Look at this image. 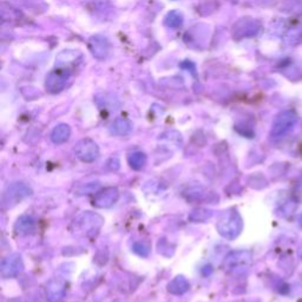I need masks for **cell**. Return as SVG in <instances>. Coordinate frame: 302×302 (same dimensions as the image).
I'll return each mask as SVG.
<instances>
[{
	"label": "cell",
	"mask_w": 302,
	"mask_h": 302,
	"mask_svg": "<svg viewBox=\"0 0 302 302\" xmlns=\"http://www.w3.org/2000/svg\"><path fill=\"white\" fill-rule=\"evenodd\" d=\"M218 234L226 240H235L243 228L242 217L236 210H226L219 217L217 224Z\"/></svg>",
	"instance_id": "obj_1"
},
{
	"label": "cell",
	"mask_w": 302,
	"mask_h": 302,
	"mask_svg": "<svg viewBox=\"0 0 302 302\" xmlns=\"http://www.w3.org/2000/svg\"><path fill=\"white\" fill-rule=\"evenodd\" d=\"M297 123V115L291 110H286V111L280 112L274 119L272 130H270V137L274 139L281 138L284 135H287L291 129L294 128Z\"/></svg>",
	"instance_id": "obj_2"
},
{
	"label": "cell",
	"mask_w": 302,
	"mask_h": 302,
	"mask_svg": "<svg viewBox=\"0 0 302 302\" xmlns=\"http://www.w3.org/2000/svg\"><path fill=\"white\" fill-rule=\"evenodd\" d=\"M103 219L101 216L94 212L87 211L78 216L74 219L73 224L76 226V231L85 236H94L98 233L101 226L103 225Z\"/></svg>",
	"instance_id": "obj_3"
},
{
	"label": "cell",
	"mask_w": 302,
	"mask_h": 302,
	"mask_svg": "<svg viewBox=\"0 0 302 302\" xmlns=\"http://www.w3.org/2000/svg\"><path fill=\"white\" fill-rule=\"evenodd\" d=\"M252 263V254L246 250H239V252H233L225 257L224 268L228 272H243Z\"/></svg>",
	"instance_id": "obj_4"
},
{
	"label": "cell",
	"mask_w": 302,
	"mask_h": 302,
	"mask_svg": "<svg viewBox=\"0 0 302 302\" xmlns=\"http://www.w3.org/2000/svg\"><path fill=\"white\" fill-rule=\"evenodd\" d=\"M74 154L84 163H92L98 159L99 147L91 138H83L74 145Z\"/></svg>",
	"instance_id": "obj_5"
},
{
	"label": "cell",
	"mask_w": 302,
	"mask_h": 302,
	"mask_svg": "<svg viewBox=\"0 0 302 302\" xmlns=\"http://www.w3.org/2000/svg\"><path fill=\"white\" fill-rule=\"evenodd\" d=\"M261 30V23L253 18H242L233 27V36L236 39L255 37Z\"/></svg>",
	"instance_id": "obj_6"
},
{
	"label": "cell",
	"mask_w": 302,
	"mask_h": 302,
	"mask_svg": "<svg viewBox=\"0 0 302 302\" xmlns=\"http://www.w3.org/2000/svg\"><path fill=\"white\" fill-rule=\"evenodd\" d=\"M68 77H70V72L66 71V68L59 67V70L50 72L45 81V88L47 92L53 95L59 94L66 88Z\"/></svg>",
	"instance_id": "obj_7"
},
{
	"label": "cell",
	"mask_w": 302,
	"mask_h": 302,
	"mask_svg": "<svg viewBox=\"0 0 302 302\" xmlns=\"http://www.w3.org/2000/svg\"><path fill=\"white\" fill-rule=\"evenodd\" d=\"M31 195V189L27 185L23 183H15L6 189V191L3 195V204L4 207H13L24 198Z\"/></svg>",
	"instance_id": "obj_8"
},
{
	"label": "cell",
	"mask_w": 302,
	"mask_h": 302,
	"mask_svg": "<svg viewBox=\"0 0 302 302\" xmlns=\"http://www.w3.org/2000/svg\"><path fill=\"white\" fill-rule=\"evenodd\" d=\"M24 270V262L23 257L19 254H11L6 256L2 262L0 267V275L4 279H13L17 277Z\"/></svg>",
	"instance_id": "obj_9"
},
{
	"label": "cell",
	"mask_w": 302,
	"mask_h": 302,
	"mask_svg": "<svg viewBox=\"0 0 302 302\" xmlns=\"http://www.w3.org/2000/svg\"><path fill=\"white\" fill-rule=\"evenodd\" d=\"M118 198H119V191L117 188L106 187L95 195L92 204H94L96 208H99V209L110 208L118 201Z\"/></svg>",
	"instance_id": "obj_10"
},
{
	"label": "cell",
	"mask_w": 302,
	"mask_h": 302,
	"mask_svg": "<svg viewBox=\"0 0 302 302\" xmlns=\"http://www.w3.org/2000/svg\"><path fill=\"white\" fill-rule=\"evenodd\" d=\"M66 291V282L61 279H51L46 284V300L49 302H59Z\"/></svg>",
	"instance_id": "obj_11"
},
{
	"label": "cell",
	"mask_w": 302,
	"mask_h": 302,
	"mask_svg": "<svg viewBox=\"0 0 302 302\" xmlns=\"http://www.w3.org/2000/svg\"><path fill=\"white\" fill-rule=\"evenodd\" d=\"M89 49H90L92 56H95L97 59H104L109 53L110 44L105 37L97 34L89 39Z\"/></svg>",
	"instance_id": "obj_12"
},
{
	"label": "cell",
	"mask_w": 302,
	"mask_h": 302,
	"mask_svg": "<svg viewBox=\"0 0 302 302\" xmlns=\"http://www.w3.org/2000/svg\"><path fill=\"white\" fill-rule=\"evenodd\" d=\"M36 231V222L32 216L23 215L17 219L15 224V232L17 235L20 236H27L33 234Z\"/></svg>",
	"instance_id": "obj_13"
},
{
	"label": "cell",
	"mask_w": 302,
	"mask_h": 302,
	"mask_svg": "<svg viewBox=\"0 0 302 302\" xmlns=\"http://www.w3.org/2000/svg\"><path fill=\"white\" fill-rule=\"evenodd\" d=\"M81 57H82V53L80 51L64 50L57 56L56 64L58 65V67L66 68V66H68L70 64H73L74 61L80 60Z\"/></svg>",
	"instance_id": "obj_14"
},
{
	"label": "cell",
	"mask_w": 302,
	"mask_h": 302,
	"mask_svg": "<svg viewBox=\"0 0 302 302\" xmlns=\"http://www.w3.org/2000/svg\"><path fill=\"white\" fill-rule=\"evenodd\" d=\"M189 288H190V283L184 276H176L168 284V290L174 295H183L189 290Z\"/></svg>",
	"instance_id": "obj_15"
},
{
	"label": "cell",
	"mask_w": 302,
	"mask_h": 302,
	"mask_svg": "<svg viewBox=\"0 0 302 302\" xmlns=\"http://www.w3.org/2000/svg\"><path fill=\"white\" fill-rule=\"evenodd\" d=\"M71 136V129L67 124H58L51 132V139L54 144H64Z\"/></svg>",
	"instance_id": "obj_16"
},
{
	"label": "cell",
	"mask_w": 302,
	"mask_h": 302,
	"mask_svg": "<svg viewBox=\"0 0 302 302\" xmlns=\"http://www.w3.org/2000/svg\"><path fill=\"white\" fill-rule=\"evenodd\" d=\"M132 130L131 122L128 121L126 118H117L113 121L110 126V131L116 136H125L129 135Z\"/></svg>",
	"instance_id": "obj_17"
},
{
	"label": "cell",
	"mask_w": 302,
	"mask_h": 302,
	"mask_svg": "<svg viewBox=\"0 0 302 302\" xmlns=\"http://www.w3.org/2000/svg\"><path fill=\"white\" fill-rule=\"evenodd\" d=\"M212 216V210L207 208H196L194 210H191L190 214H189L188 218L189 221L194 222V223H203L207 222L208 219H210Z\"/></svg>",
	"instance_id": "obj_18"
},
{
	"label": "cell",
	"mask_w": 302,
	"mask_h": 302,
	"mask_svg": "<svg viewBox=\"0 0 302 302\" xmlns=\"http://www.w3.org/2000/svg\"><path fill=\"white\" fill-rule=\"evenodd\" d=\"M128 163L133 170H142L146 164V156L142 151H135L128 156Z\"/></svg>",
	"instance_id": "obj_19"
},
{
	"label": "cell",
	"mask_w": 302,
	"mask_h": 302,
	"mask_svg": "<svg viewBox=\"0 0 302 302\" xmlns=\"http://www.w3.org/2000/svg\"><path fill=\"white\" fill-rule=\"evenodd\" d=\"M164 25L169 29H178L183 25V15L180 11H170L164 18Z\"/></svg>",
	"instance_id": "obj_20"
},
{
	"label": "cell",
	"mask_w": 302,
	"mask_h": 302,
	"mask_svg": "<svg viewBox=\"0 0 302 302\" xmlns=\"http://www.w3.org/2000/svg\"><path fill=\"white\" fill-rule=\"evenodd\" d=\"M99 187V183L98 182H92V183H88L85 187H82L77 190V195H90L94 193V191L96 190Z\"/></svg>",
	"instance_id": "obj_21"
},
{
	"label": "cell",
	"mask_w": 302,
	"mask_h": 302,
	"mask_svg": "<svg viewBox=\"0 0 302 302\" xmlns=\"http://www.w3.org/2000/svg\"><path fill=\"white\" fill-rule=\"evenodd\" d=\"M133 252L137 253L140 256H147V254H149V250L143 245H140V243H135V245H133Z\"/></svg>",
	"instance_id": "obj_22"
},
{
	"label": "cell",
	"mask_w": 302,
	"mask_h": 302,
	"mask_svg": "<svg viewBox=\"0 0 302 302\" xmlns=\"http://www.w3.org/2000/svg\"><path fill=\"white\" fill-rule=\"evenodd\" d=\"M297 222H298V224H300V226L302 228V214H301V215H298Z\"/></svg>",
	"instance_id": "obj_23"
},
{
	"label": "cell",
	"mask_w": 302,
	"mask_h": 302,
	"mask_svg": "<svg viewBox=\"0 0 302 302\" xmlns=\"http://www.w3.org/2000/svg\"><path fill=\"white\" fill-rule=\"evenodd\" d=\"M297 254H298V257H300V259L302 260V247L300 249H298V252H297Z\"/></svg>",
	"instance_id": "obj_24"
}]
</instances>
